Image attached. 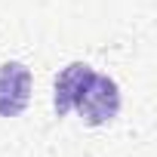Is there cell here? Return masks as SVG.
Instances as JSON below:
<instances>
[{
    "label": "cell",
    "mask_w": 157,
    "mask_h": 157,
    "mask_svg": "<svg viewBox=\"0 0 157 157\" xmlns=\"http://www.w3.org/2000/svg\"><path fill=\"white\" fill-rule=\"evenodd\" d=\"M31 102V71L22 62L0 65V117H19Z\"/></svg>",
    "instance_id": "cell-2"
},
{
    "label": "cell",
    "mask_w": 157,
    "mask_h": 157,
    "mask_svg": "<svg viewBox=\"0 0 157 157\" xmlns=\"http://www.w3.org/2000/svg\"><path fill=\"white\" fill-rule=\"evenodd\" d=\"M74 111L80 114L90 126H102V123L114 120L117 111H120V90H117V83L111 80V77H105V74L96 71Z\"/></svg>",
    "instance_id": "cell-1"
},
{
    "label": "cell",
    "mask_w": 157,
    "mask_h": 157,
    "mask_svg": "<svg viewBox=\"0 0 157 157\" xmlns=\"http://www.w3.org/2000/svg\"><path fill=\"white\" fill-rule=\"evenodd\" d=\"M93 74H96V71H93L86 62H71L68 68L59 71L56 90H52V105H56V114H59V117H65V114H71V111L77 108L83 90H86L90 80H93Z\"/></svg>",
    "instance_id": "cell-3"
}]
</instances>
